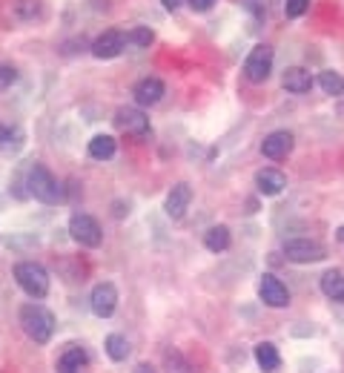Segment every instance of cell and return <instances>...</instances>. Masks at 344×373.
<instances>
[{
	"label": "cell",
	"instance_id": "obj_29",
	"mask_svg": "<svg viewBox=\"0 0 344 373\" xmlns=\"http://www.w3.org/2000/svg\"><path fill=\"white\" fill-rule=\"evenodd\" d=\"M181 6V0H164V9H169V12H176Z\"/></svg>",
	"mask_w": 344,
	"mask_h": 373
},
{
	"label": "cell",
	"instance_id": "obj_12",
	"mask_svg": "<svg viewBox=\"0 0 344 373\" xmlns=\"http://www.w3.org/2000/svg\"><path fill=\"white\" fill-rule=\"evenodd\" d=\"M190 201H192V187L181 181V184H176V187L169 190V195L164 201V210H166L169 219H184Z\"/></svg>",
	"mask_w": 344,
	"mask_h": 373
},
{
	"label": "cell",
	"instance_id": "obj_4",
	"mask_svg": "<svg viewBox=\"0 0 344 373\" xmlns=\"http://www.w3.org/2000/svg\"><path fill=\"white\" fill-rule=\"evenodd\" d=\"M270 72H273V47H267V44L252 47V52L244 61L247 80H252V84H264V80L270 78Z\"/></svg>",
	"mask_w": 344,
	"mask_h": 373
},
{
	"label": "cell",
	"instance_id": "obj_31",
	"mask_svg": "<svg viewBox=\"0 0 344 373\" xmlns=\"http://www.w3.org/2000/svg\"><path fill=\"white\" fill-rule=\"evenodd\" d=\"M336 238H338V241L344 244V227H338V233H336Z\"/></svg>",
	"mask_w": 344,
	"mask_h": 373
},
{
	"label": "cell",
	"instance_id": "obj_19",
	"mask_svg": "<svg viewBox=\"0 0 344 373\" xmlns=\"http://www.w3.org/2000/svg\"><path fill=\"white\" fill-rule=\"evenodd\" d=\"M204 244H207V250H212V253H224L227 247H230V230L224 224L209 227L204 233Z\"/></svg>",
	"mask_w": 344,
	"mask_h": 373
},
{
	"label": "cell",
	"instance_id": "obj_18",
	"mask_svg": "<svg viewBox=\"0 0 344 373\" xmlns=\"http://www.w3.org/2000/svg\"><path fill=\"white\" fill-rule=\"evenodd\" d=\"M321 290H324V296H330L333 302L344 305V273L341 270H327L321 276Z\"/></svg>",
	"mask_w": 344,
	"mask_h": 373
},
{
	"label": "cell",
	"instance_id": "obj_22",
	"mask_svg": "<svg viewBox=\"0 0 344 373\" xmlns=\"http://www.w3.org/2000/svg\"><path fill=\"white\" fill-rule=\"evenodd\" d=\"M20 147H23V133L18 127H0V149L18 152Z\"/></svg>",
	"mask_w": 344,
	"mask_h": 373
},
{
	"label": "cell",
	"instance_id": "obj_17",
	"mask_svg": "<svg viewBox=\"0 0 344 373\" xmlns=\"http://www.w3.org/2000/svg\"><path fill=\"white\" fill-rule=\"evenodd\" d=\"M255 362H258V367H262L264 373L278 370V365H281L278 348H276L273 342H262V345H255Z\"/></svg>",
	"mask_w": 344,
	"mask_h": 373
},
{
	"label": "cell",
	"instance_id": "obj_14",
	"mask_svg": "<svg viewBox=\"0 0 344 373\" xmlns=\"http://www.w3.org/2000/svg\"><path fill=\"white\" fill-rule=\"evenodd\" d=\"M281 84H284L287 92L305 95V92H310V87H313V75H310L305 66H290V69L284 72V78H281Z\"/></svg>",
	"mask_w": 344,
	"mask_h": 373
},
{
	"label": "cell",
	"instance_id": "obj_27",
	"mask_svg": "<svg viewBox=\"0 0 344 373\" xmlns=\"http://www.w3.org/2000/svg\"><path fill=\"white\" fill-rule=\"evenodd\" d=\"M18 80V72L12 66H0V90H9Z\"/></svg>",
	"mask_w": 344,
	"mask_h": 373
},
{
	"label": "cell",
	"instance_id": "obj_23",
	"mask_svg": "<svg viewBox=\"0 0 344 373\" xmlns=\"http://www.w3.org/2000/svg\"><path fill=\"white\" fill-rule=\"evenodd\" d=\"M319 84H321V90H324L327 95H333V98L344 92V80H341V75L333 72V69H327V72L319 75Z\"/></svg>",
	"mask_w": 344,
	"mask_h": 373
},
{
	"label": "cell",
	"instance_id": "obj_15",
	"mask_svg": "<svg viewBox=\"0 0 344 373\" xmlns=\"http://www.w3.org/2000/svg\"><path fill=\"white\" fill-rule=\"evenodd\" d=\"M255 187H258V192H262V195H278L287 187V176L281 170L267 167V170H262V173L255 176Z\"/></svg>",
	"mask_w": 344,
	"mask_h": 373
},
{
	"label": "cell",
	"instance_id": "obj_24",
	"mask_svg": "<svg viewBox=\"0 0 344 373\" xmlns=\"http://www.w3.org/2000/svg\"><path fill=\"white\" fill-rule=\"evenodd\" d=\"M152 40H155V35H152L149 26H135L133 32L126 35V44H133V47H149Z\"/></svg>",
	"mask_w": 344,
	"mask_h": 373
},
{
	"label": "cell",
	"instance_id": "obj_11",
	"mask_svg": "<svg viewBox=\"0 0 344 373\" xmlns=\"http://www.w3.org/2000/svg\"><path fill=\"white\" fill-rule=\"evenodd\" d=\"M262 152H264V158H270V161L287 158V155L293 152V133H287V130L270 133V135L262 141Z\"/></svg>",
	"mask_w": 344,
	"mask_h": 373
},
{
	"label": "cell",
	"instance_id": "obj_8",
	"mask_svg": "<svg viewBox=\"0 0 344 373\" xmlns=\"http://www.w3.org/2000/svg\"><path fill=\"white\" fill-rule=\"evenodd\" d=\"M258 296H262V302L270 307H287L290 305V290L284 287L281 279H276L270 273H264L262 281H258Z\"/></svg>",
	"mask_w": 344,
	"mask_h": 373
},
{
	"label": "cell",
	"instance_id": "obj_10",
	"mask_svg": "<svg viewBox=\"0 0 344 373\" xmlns=\"http://www.w3.org/2000/svg\"><path fill=\"white\" fill-rule=\"evenodd\" d=\"M126 49V35L118 32V29H109L104 32L95 44H92V55L101 58V61H109V58H118L121 52Z\"/></svg>",
	"mask_w": 344,
	"mask_h": 373
},
{
	"label": "cell",
	"instance_id": "obj_20",
	"mask_svg": "<svg viewBox=\"0 0 344 373\" xmlns=\"http://www.w3.org/2000/svg\"><path fill=\"white\" fill-rule=\"evenodd\" d=\"M90 155L95 161H109L115 155V138L112 135H95L90 141Z\"/></svg>",
	"mask_w": 344,
	"mask_h": 373
},
{
	"label": "cell",
	"instance_id": "obj_9",
	"mask_svg": "<svg viewBox=\"0 0 344 373\" xmlns=\"http://www.w3.org/2000/svg\"><path fill=\"white\" fill-rule=\"evenodd\" d=\"M115 123H118V127H121L126 135H138V138H144V135L149 133V118H147L141 109H135V106H123V109H118Z\"/></svg>",
	"mask_w": 344,
	"mask_h": 373
},
{
	"label": "cell",
	"instance_id": "obj_3",
	"mask_svg": "<svg viewBox=\"0 0 344 373\" xmlns=\"http://www.w3.org/2000/svg\"><path fill=\"white\" fill-rule=\"evenodd\" d=\"M15 279L23 287V293H29L32 299H43L49 293V273L37 262H20L15 267Z\"/></svg>",
	"mask_w": 344,
	"mask_h": 373
},
{
	"label": "cell",
	"instance_id": "obj_7",
	"mask_svg": "<svg viewBox=\"0 0 344 373\" xmlns=\"http://www.w3.org/2000/svg\"><path fill=\"white\" fill-rule=\"evenodd\" d=\"M90 307L98 319H109L118 307V290L112 281H101L92 287V296H90Z\"/></svg>",
	"mask_w": 344,
	"mask_h": 373
},
{
	"label": "cell",
	"instance_id": "obj_30",
	"mask_svg": "<svg viewBox=\"0 0 344 373\" xmlns=\"http://www.w3.org/2000/svg\"><path fill=\"white\" fill-rule=\"evenodd\" d=\"M133 373H155V370H152V367H149V365H138V367H135V370H133Z\"/></svg>",
	"mask_w": 344,
	"mask_h": 373
},
{
	"label": "cell",
	"instance_id": "obj_1",
	"mask_svg": "<svg viewBox=\"0 0 344 373\" xmlns=\"http://www.w3.org/2000/svg\"><path fill=\"white\" fill-rule=\"evenodd\" d=\"M20 324H23V334L37 345H47L55 334V316L35 302L20 307Z\"/></svg>",
	"mask_w": 344,
	"mask_h": 373
},
{
	"label": "cell",
	"instance_id": "obj_5",
	"mask_svg": "<svg viewBox=\"0 0 344 373\" xmlns=\"http://www.w3.org/2000/svg\"><path fill=\"white\" fill-rule=\"evenodd\" d=\"M69 233L78 244L83 247H101L104 241V233H101V224L92 219V216H86V213H75L69 219Z\"/></svg>",
	"mask_w": 344,
	"mask_h": 373
},
{
	"label": "cell",
	"instance_id": "obj_26",
	"mask_svg": "<svg viewBox=\"0 0 344 373\" xmlns=\"http://www.w3.org/2000/svg\"><path fill=\"white\" fill-rule=\"evenodd\" d=\"M307 9H310V0H287V4H284V15L287 18H301Z\"/></svg>",
	"mask_w": 344,
	"mask_h": 373
},
{
	"label": "cell",
	"instance_id": "obj_16",
	"mask_svg": "<svg viewBox=\"0 0 344 373\" xmlns=\"http://www.w3.org/2000/svg\"><path fill=\"white\" fill-rule=\"evenodd\" d=\"M164 98V84L158 78H144L138 80V87H135V101L141 106H155L158 101Z\"/></svg>",
	"mask_w": 344,
	"mask_h": 373
},
{
	"label": "cell",
	"instance_id": "obj_21",
	"mask_svg": "<svg viewBox=\"0 0 344 373\" xmlns=\"http://www.w3.org/2000/svg\"><path fill=\"white\" fill-rule=\"evenodd\" d=\"M104 348H106V353H109L112 362H123V359L129 356V342H126V336H121V334H109L106 342H104Z\"/></svg>",
	"mask_w": 344,
	"mask_h": 373
},
{
	"label": "cell",
	"instance_id": "obj_6",
	"mask_svg": "<svg viewBox=\"0 0 344 373\" xmlns=\"http://www.w3.org/2000/svg\"><path fill=\"white\" fill-rule=\"evenodd\" d=\"M284 256H287V262H295V264H313V262H321L327 256V250L319 241L293 238V241L284 244Z\"/></svg>",
	"mask_w": 344,
	"mask_h": 373
},
{
	"label": "cell",
	"instance_id": "obj_13",
	"mask_svg": "<svg viewBox=\"0 0 344 373\" xmlns=\"http://www.w3.org/2000/svg\"><path fill=\"white\" fill-rule=\"evenodd\" d=\"M90 367V353L78 345H69L58 359V373H83Z\"/></svg>",
	"mask_w": 344,
	"mask_h": 373
},
{
	"label": "cell",
	"instance_id": "obj_28",
	"mask_svg": "<svg viewBox=\"0 0 344 373\" xmlns=\"http://www.w3.org/2000/svg\"><path fill=\"white\" fill-rule=\"evenodd\" d=\"M187 4H190V6L195 9V12H209L215 0H187Z\"/></svg>",
	"mask_w": 344,
	"mask_h": 373
},
{
	"label": "cell",
	"instance_id": "obj_2",
	"mask_svg": "<svg viewBox=\"0 0 344 373\" xmlns=\"http://www.w3.org/2000/svg\"><path fill=\"white\" fill-rule=\"evenodd\" d=\"M26 187H29V192H32L37 201H43V204H58V201L63 198L61 184L55 181V176H52L47 167H43V164H35V167L29 170Z\"/></svg>",
	"mask_w": 344,
	"mask_h": 373
},
{
	"label": "cell",
	"instance_id": "obj_25",
	"mask_svg": "<svg viewBox=\"0 0 344 373\" xmlns=\"http://www.w3.org/2000/svg\"><path fill=\"white\" fill-rule=\"evenodd\" d=\"M37 12H40V0H18L15 4V15L23 20H32Z\"/></svg>",
	"mask_w": 344,
	"mask_h": 373
}]
</instances>
